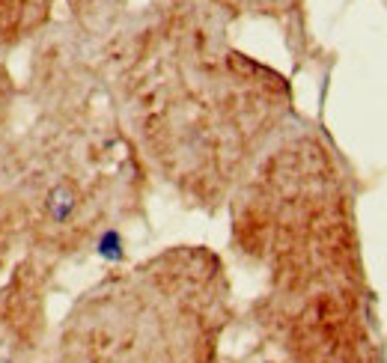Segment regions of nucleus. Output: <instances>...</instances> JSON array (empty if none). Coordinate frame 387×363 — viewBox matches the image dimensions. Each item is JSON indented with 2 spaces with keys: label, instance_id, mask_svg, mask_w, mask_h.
Wrapping results in <instances>:
<instances>
[{
  "label": "nucleus",
  "instance_id": "nucleus-1",
  "mask_svg": "<svg viewBox=\"0 0 387 363\" xmlns=\"http://www.w3.org/2000/svg\"><path fill=\"white\" fill-rule=\"evenodd\" d=\"M75 212H78V197L66 188H54L48 194V215L57 224H69Z\"/></svg>",
  "mask_w": 387,
  "mask_h": 363
},
{
  "label": "nucleus",
  "instance_id": "nucleus-2",
  "mask_svg": "<svg viewBox=\"0 0 387 363\" xmlns=\"http://www.w3.org/2000/svg\"><path fill=\"white\" fill-rule=\"evenodd\" d=\"M99 256H105L108 262H119L122 256V235L117 229H105V233L99 235Z\"/></svg>",
  "mask_w": 387,
  "mask_h": 363
}]
</instances>
